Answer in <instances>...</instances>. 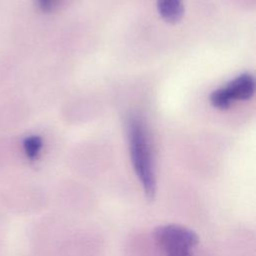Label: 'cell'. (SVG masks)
I'll return each instance as SVG.
<instances>
[{"label": "cell", "instance_id": "obj_1", "mask_svg": "<svg viewBox=\"0 0 256 256\" xmlns=\"http://www.w3.org/2000/svg\"><path fill=\"white\" fill-rule=\"evenodd\" d=\"M130 157L134 172L149 201L156 195V174L148 130L143 121L132 117L127 125Z\"/></svg>", "mask_w": 256, "mask_h": 256}, {"label": "cell", "instance_id": "obj_2", "mask_svg": "<svg viewBox=\"0 0 256 256\" xmlns=\"http://www.w3.org/2000/svg\"><path fill=\"white\" fill-rule=\"evenodd\" d=\"M154 237L166 256H193L192 251L198 244V236L193 230L176 224L156 227Z\"/></svg>", "mask_w": 256, "mask_h": 256}, {"label": "cell", "instance_id": "obj_3", "mask_svg": "<svg viewBox=\"0 0 256 256\" xmlns=\"http://www.w3.org/2000/svg\"><path fill=\"white\" fill-rule=\"evenodd\" d=\"M232 101L234 100H248L254 94L255 82L250 74H241L233 79L226 87Z\"/></svg>", "mask_w": 256, "mask_h": 256}, {"label": "cell", "instance_id": "obj_4", "mask_svg": "<svg viewBox=\"0 0 256 256\" xmlns=\"http://www.w3.org/2000/svg\"><path fill=\"white\" fill-rule=\"evenodd\" d=\"M157 9L164 20L176 23L184 13L183 0H157Z\"/></svg>", "mask_w": 256, "mask_h": 256}, {"label": "cell", "instance_id": "obj_5", "mask_svg": "<svg viewBox=\"0 0 256 256\" xmlns=\"http://www.w3.org/2000/svg\"><path fill=\"white\" fill-rule=\"evenodd\" d=\"M210 102L215 108L224 110V109H227L231 105L232 99L230 98V96H229L228 92L226 91L225 87H223V88H219L217 90H214L211 93Z\"/></svg>", "mask_w": 256, "mask_h": 256}, {"label": "cell", "instance_id": "obj_6", "mask_svg": "<svg viewBox=\"0 0 256 256\" xmlns=\"http://www.w3.org/2000/svg\"><path fill=\"white\" fill-rule=\"evenodd\" d=\"M23 145H24V150L26 155L30 159H35L42 148V139L39 136L32 135L25 138Z\"/></svg>", "mask_w": 256, "mask_h": 256}, {"label": "cell", "instance_id": "obj_7", "mask_svg": "<svg viewBox=\"0 0 256 256\" xmlns=\"http://www.w3.org/2000/svg\"><path fill=\"white\" fill-rule=\"evenodd\" d=\"M37 3L42 10L50 11L54 7L56 0H37Z\"/></svg>", "mask_w": 256, "mask_h": 256}]
</instances>
